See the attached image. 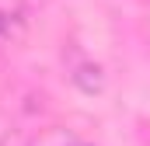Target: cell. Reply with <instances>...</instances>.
Segmentation results:
<instances>
[{
    "instance_id": "cell-1",
    "label": "cell",
    "mask_w": 150,
    "mask_h": 146,
    "mask_svg": "<svg viewBox=\"0 0 150 146\" xmlns=\"http://www.w3.org/2000/svg\"><path fill=\"white\" fill-rule=\"evenodd\" d=\"M70 80H74L77 91H84V94H101V87H105V73L94 63H77L74 73H70Z\"/></svg>"
},
{
    "instance_id": "cell-2",
    "label": "cell",
    "mask_w": 150,
    "mask_h": 146,
    "mask_svg": "<svg viewBox=\"0 0 150 146\" xmlns=\"http://www.w3.org/2000/svg\"><path fill=\"white\" fill-rule=\"evenodd\" d=\"M32 146H80V143H77L67 129H49V132H42Z\"/></svg>"
},
{
    "instance_id": "cell-4",
    "label": "cell",
    "mask_w": 150,
    "mask_h": 146,
    "mask_svg": "<svg viewBox=\"0 0 150 146\" xmlns=\"http://www.w3.org/2000/svg\"><path fill=\"white\" fill-rule=\"evenodd\" d=\"M4 146H32V143H25L21 136H7V139H4Z\"/></svg>"
},
{
    "instance_id": "cell-3",
    "label": "cell",
    "mask_w": 150,
    "mask_h": 146,
    "mask_svg": "<svg viewBox=\"0 0 150 146\" xmlns=\"http://www.w3.org/2000/svg\"><path fill=\"white\" fill-rule=\"evenodd\" d=\"M7 35H11V21H7V14L0 11V42H4Z\"/></svg>"
}]
</instances>
